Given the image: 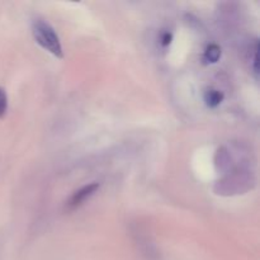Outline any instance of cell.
Instances as JSON below:
<instances>
[{
	"mask_svg": "<svg viewBox=\"0 0 260 260\" xmlns=\"http://www.w3.org/2000/svg\"><path fill=\"white\" fill-rule=\"evenodd\" d=\"M32 33L36 42L41 47L45 48L50 53H52L57 58L63 57V51L60 42V38H58L57 33L55 32V29H53L50 23L45 22L42 19L35 20L32 27Z\"/></svg>",
	"mask_w": 260,
	"mask_h": 260,
	"instance_id": "6da1fadb",
	"label": "cell"
},
{
	"mask_svg": "<svg viewBox=\"0 0 260 260\" xmlns=\"http://www.w3.org/2000/svg\"><path fill=\"white\" fill-rule=\"evenodd\" d=\"M99 187H101V185H99V183H90V184L84 185L83 188H80L79 190H76V192L71 196L70 200H69L68 205H66L68 206L69 210H74V208L80 207V206L83 205L86 200H89V198H90L91 196H93L94 193L99 189Z\"/></svg>",
	"mask_w": 260,
	"mask_h": 260,
	"instance_id": "7a4b0ae2",
	"label": "cell"
},
{
	"mask_svg": "<svg viewBox=\"0 0 260 260\" xmlns=\"http://www.w3.org/2000/svg\"><path fill=\"white\" fill-rule=\"evenodd\" d=\"M223 101V93L217 89H208L205 93V102L210 108H216Z\"/></svg>",
	"mask_w": 260,
	"mask_h": 260,
	"instance_id": "3957f363",
	"label": "cell"
},
{
	"mask_svg": "<svg viewBox=\"0 0 260 260\" xmlns=\"http://www.w3.org/2000/svg\"><path fill=\"white\" fill-rule=\"evenodd\" d=\"M221 57V47L217 45H210L206 48L205 53H203V62L205 63H216Z\"/></svg>",
	"mask_w": 260,
	"mask_h": 260,
	"instance_id": "277c9868",
	"label": "cell"
},
{
	"mask_svg": "<svg viewBox=\"0 0 260 260\" xmlns=\"http://www.w3.org/2000/svg\"><path fill=\"white\" fill-rule=\"evenodd\" d=\"M8 111V96L7 91L0 86V118L5 116Z\"/></svg>",
	"mask_w": 260,
	"mask_h": 260,
	"instance_id": "5b68a950",
	"label": "cell"
},
{
	"mask_svg": "<svg viewBox=\"0 0 260 260\" xmlns=\"http://www.w3.org/2000/svg\"><path fill=\"white\" fill-rule=\"evenodd\" d=\"M172 33L170 32H162L161 35H160V43H161V46H164V47H167V46L170 45V42H172Z\"/></svg>",
	"mask_w": 260,
	"mask_h": 260,
	"instance_id": "8992f818",
	"label": "cell"
}]
</instances>
